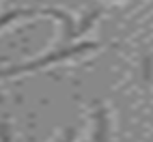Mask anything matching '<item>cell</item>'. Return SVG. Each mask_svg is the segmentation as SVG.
Returning <instances> with one entry per match:
<instances>
[{
	"mask_svg": "<svg viewBox=\"0 0 153 142\" xmlns=\"http://www.w3.org/2000/svg\"><path fill=\"white\" fill-rule=\"evenodd\" d=\"M95 47H99V43L86 41V43H80V45L69 47V50H56V52L45 54V56H41V58H37V60H30V63H24V65L13 67V69H7V71H0V78H11V75H17V73L37 71V69L48 67L50 63H60V60H65V58H71V56H76V54H84V52H88V50H95Z\"/></svg>",
	"mask_w": 153,
	"mask_h": 142,
	"instance_id": "obj_1",
	"label": "cell"
},
{
	"mask_svg": "<svg viewBox=\"0 0 153 142\" xmlns=\"http://www.w3.org/2000/svg\"><path fill=\"white\" fill-rule=\"evenodd\" d=\"M93 142H110L112 138V116H110V108L106 104H93Z\"/></svg>",
	"mask_w": 153,
	"mask_h": 142,
	"instance_id": "obj_2",
	"label": "cell"
},
{
	"mask_svg": "<svg viewBox=\"0 0 153 142\" xmlns=\"http://www.w3.org/2000/svg\"><path fill=\"white\" fill-rule=\"evenodd\" d=\"M33 13H37V11H33V9H15V11H9V13H4V15H0V28L7 26V24H11L13 19H17V17L33 15Z\"/></svg>",
	"mask_w": 153,
	"mask_h": 142,
	"instance_id": "obj_3",
	"label": "cell"
},
{
	"mask_svg": "<svg viewBox=\"0 0 153 142\" xmlns=\"http://www.w3.org/2000/svg\"><path fill=\"white\" fill-rule=\"evenodd\" d=\"M78 136H80V129L78 127H69V129H65V134L56 142H78Z\"/></svg>",
	"mask_w": 153,
	"mask_h": 142,
	"instance_id": "obj_4",
	"label": "cell"
},
{
	"mask_svg": "<svg viewBox=\"0 0 153 142\" xmlns=\"http://www.w3.org/2000/svg\"><path fill=\"white\" fill-rule=\"evenodd\" d=\"M0 136H2V142H11V131H9V125L0 127Z\"/></svg>",
	"mask_w": 153,
	"mask_h": 142,
	"instance_id": "obj_5",
	"label": "cell"
}]
</instances>
